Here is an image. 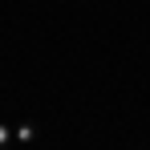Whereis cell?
<instances>
[{
  "instance_id": "obj_1",
  "label": "cell",
  "mask_w": 150,
  "mask_h": 150,
  "mask_svg": "<svg viewBox=\"0 0 150 150\" xmlns=\"http://www.w3.org/2000/svg\"><path fill=\"white\" fill-rule=\"evenodd\" d=\"M33 138H37V126H33V122L16 126V142H33Z\"/></svg>"
},
{
  "instance_id": "obj_2",
  "label": "cell",
  "mask_w": 150,
  "mask_h": 150,
  "mask_svg": "<svg viewBox=\"0 0 150 150\" xmlns=\"http://www.w3.org/2000/svg\"><path fill=\"white\" fill-rule=\"evenodd\" d=\"M8 142H16V130H12L8 122H0V150L8 146Z\"/></svg>"
}]
</instances>
